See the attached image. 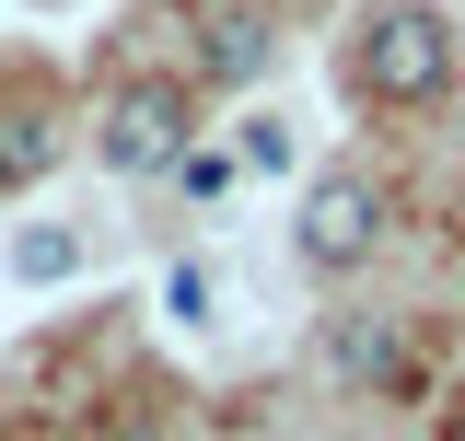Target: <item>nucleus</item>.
Segmentation results:
<instances>
[{"mask_svg":"<svg viewBox=\"0 0 465 441\" xmlns=\"http://www.w3.org/2000/svg\"><path fill=\"white\" fill-rule=\"evenodd\" d=\"M256 70H268V24L256 12H222L210 24V82H256Z\"/></svg>","mask_w":465,"mask_h":441,"instance_id":"5","label":"nucleus"},{"mask_svg":"<svg viewBox=\"0 0 465 441\" xmlns=\"http://www.w3.org/2000/svg\"><path fill=\"white\" fill-rule=\"evenodd\" d=\"M94 152H105V174H163L174 152H186V93H174V82H128L105 105V140H94Z\"/></svg>","mask_w":465,"mask_h":441,"instance_id":"2","label":"nucleus"},{"mask_svg":"<svg viewBox=\"0 0 465 441\" xmlns=\"http://www.w3.org/2000/svg\"><path fill=\"white\" fill-rule=\"evenodd\" d=\"M174 174H186V198H222V186H232L222 152H174Z\"/></svg>","mask_w":465,"mask_h":441,"instance_id":"8","label":"nucleus"},{"mask_svg":"<svg viewBox=\"0 0 465 441\" xmlns=\"http://www.w3.org/2000/svg\"><path fill=\"white\" fill-rule=\"evenodd\" d=\"M384 244V186L372 174H326L302 198V268H361Z\"/></svg>","mask_w":465,"mask_h":441,"instance_id":"3","label":"nucleus"},{"mask_svg":"<svg viewBox=\"0 0 465 441\" xmlns=\"http://www.w3.org/2000/svg\"><path fill=\"white\" fill-rule=\"evenodd\" d=\"M70 256H82V244H70V232H35V244H24V256H12V268H24V279H70Z\"/></svg>","mask_w":465,"mask_h":441,"instance_id":"7","label":"nucleus"},{"mask_svg":"<svg viewBox=\"0 0 465 441\" xmlns=\"http://www.w3.org/2000/svg\"><path fill=\"white\" fill-rule=\"evenodd\" d=\"M244 163H268V174L291 163V128H280V116H256V128H244Z\"/></svg>","mask_w":465,"mask_h":441,"instance_id":"9","label":"nucleus"},{"mask_svg":"<svg viewBox=\"0 0 465 441\" xmlns=\"http://www.w3.org/2000/svg\"><path fill=\"white\" fill-rule=\"evenodd\" d=\"M442 82H454V24L419 12V0H384V12L361 24V93H384V105H430Z\"/></svg>","mask_w":465,"mask_h":441,"instance_id":"1","label":"nucleus"},{"mask_svg":"<svg viewBox=\"0 0 465 441\" xmlns=\"http://www.w3.org/2000/svg\"><path fill=\"white\" fill-rule=\"evenodd\" d=\"M47 163H58V128H47V105H0V186H35Z\"/></svg>","mask_w":465,"mask_h":441,"instance_id":"4","label":"nucleus"},{"mask_svg":"<svg viewBox=\"0 0 465 441\" xmlns=\"http://www.w3.org/2000/svg\"><path fill=\"white\" fill-rule=\"evenodd\" d=\"M396 360H407V337L384 326V314H361V326H338V372H349V384H384Z\"/></svg>","mask_w":465,"mask_h":441,"instance_id":"6","label":"nucleus"}]
</instances>
